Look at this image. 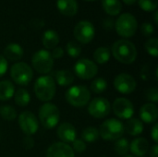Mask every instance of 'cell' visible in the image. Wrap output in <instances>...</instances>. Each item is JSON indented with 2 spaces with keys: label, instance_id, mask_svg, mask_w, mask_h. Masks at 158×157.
I'll return each instance as SVG.
<instances>
[{
  "label": "cell",
  "instance_id": "obj_29",
  "mask_svg": "<svg viewBox=\"0 0 158 157\" xmlns=\"http://www.w3.org/2000/svg\"><path fill=\"white\" fill-rule=\"evenodd\" d=\"M114 150L119 155H126L130 150L129 141L126 138H122V137L117 140L114 144Z\"/></svg>",
  "mask_w": 158,
  "mask_h": 157
},
{
  "label": "cell",
  "instance_id": "obj_46",
  "mask_svg": "<svg viewBox=\"0 0 158 157\" xmlns=\"http://www.w3.org/2000/svg\"><path fill=\"white\" fill-rule=\"evenodd\" d=\"M123 157H136V156H134V155H124Z\"/></svg>",
  "mask_w": 158,
  "mask_h": 157
},
{
  "label": "cell",
  "instance_id": "obj_43",
  "mask_svg": "<svg viewBox=\"0 0 158 157\" xmlns=\"http://www.w3.org/2000/svg\"><path fill=\"white\" fill-rule=\"evenodd\" d=\"M104 26H105L106 28H107V29H109V27L113 26V21H112V19H106Z\"/></svg>",
  "mask_w": 158,
  "mask_h": 157
},
{
  "label": "cell",
  "instance_id": "obj_25",
  "mask_svg": "<svg viewBox=\"0 0 158 157\" xmlns=\"http://www.w3.org/2000/svg\"><path fill=\"white\" fill-rule=\"evenodd\" d=\"M102 6L105 12L110 16H117L122 9L120 0H102Z\"/></svg>",
  "mask_w": 158,
  "mask_h": 157
},
{
  "label": "cell",
  "instance_id": "obj_17",
  "mask_svg": "<svg viewBox=\"0 0 158 157\" xmlns=\"http://www.w3.org/2000/svg\"><path fill=\"white\" fill-rule=\"evenodd\" d=\"M140 118L141 121H143L147 124H152L156 122L158 118V108L156 104L147 103L143 105L140 109Z\"/></svg>",
  "mask_w": 158,
  "mask_h": 157
},
{
  "label": "cell",
  "instance_id": "obj_24",
  "mask_svg": "<svg viewBox=\"0 0 158 157\" xmlns=\"http://www.w3.org/2000/svg\"><path fill=\"white\" fill-rule=\"evenodd\" d=\"M15 93V87L8 80L0 81V101H7L13 97Z\"/></svg>",
  "mask_w": 158,
  "mask_h": 157
},
{
  "label": "cell",
  "instance_id": "obj_41",
  "mask_svg": "<svg viewBox=\"0 0 158 157\" xmlns=\"http://www.w3.org/2000/svg\"><path fill=\"white\" fill-rule=\"evenodd\" d=\"M158 124L157 123H156L155 125H154V127L152 128V130H151V137H152V139L154 140V142L156 143L158 142Z\"/></svg>",
  "mask_w": 158,
  "mask_h": 157
},
{
  "label": "cell",
  "instance_id": "obj_7",
  "mask_svg": "<svg viewBox=\"0 0 158 157\" xmlns=\"http://www.w3.org/2000/svg\"><path fill=\"white\" fill-rule=\"evenodd\" d=\"M12 81L19 85H28L33 78V70L25 62H17L10 68Z\"/></svg>",
  "mask_w": 158,
  "mask_h": 157
},
{
  "label": "cell",
  "instance_id": "obj_16",
  "mask_svg": "<svg viewBox=\"0 0 158 157\" xmlns=\"http://www.w3.org/2000/svg\"><path fill=\"white\" fill-rule=\"evenodd\" d=\"M56 134L60 141L65 143L74 142L77 137V131L75 127L69 122H64L60 124L57 128Z\"/></svg>",
  "mask_w": 158,
  "mask_h": 157
},
{
  "label": "cell",
  "instance_id": "obj_36",
  "mask_svg": "<svg viewBox=\"0 0 158 157\" xmlns=\"http://www.w3.org/2000/svg\"><path fill=\"white\" fill-rule=\"evenodd\" d=\"M86 143L81 140V139H76L74 142H72V150L74 151V153H83L86 150Z\"/></svg>",
  "mask_w": 158,
  "mask_h": 157
},
{
  "label": "cell",
  "instance_id": "obj_38",
  "mask_svg": "<svg viewBox=\"0 0 158 157\" xmlns=\"http://www.w3.org/2000/svg\"><path fill=\"white\" fill-rule=\"evenodd\" d=\"M7 68H8L7 60L3 56L0 55V78L3 77L6 74V72L7 70Z\"/></svg>",
  "mask_w": 158,
  "mask_h": 157
},
{
  "label": "cell",
  "instance_id": "obj_33",
  "mask_svg": "<svg viewBox=\"0 0 158 157\" xmlns=\"http://www.w3.org/2000/svg\"><path fill=\"white\" fill-rule=\"evenodd\" d=\"M145 50L147 53L154 56L156 57L158 56V39L157 38H149L145 43H144Z\"/></svg>",
  "mask_w": 158,
  "mask_h": 157
},
{
  "label": "cell",
  "instance_id": "obj_44",
  "mask_svg": "<svg viewBox=\"0 0 158 157\" xmlns=\"http://www.w3.org/2000/svg\"><path fill=\"white\" fill-rule=\"evenodd\" d=\"M126 5H128V6H132V5H134L138 0H122Z\"/></svg>",
  "mask_w": 158,
  "mask_h": 157
},
{
  "label": "cell",
  "instance_id": "obj_1",
  "mask_svg": "<svg viewBox=\"0 0 158 157\" xmlns=\"http://www.w3.org/2000/svg\"><path fill=\"white\" fill-rule=\"evenodd\" d=\"M111 51L114 57L123 64H131L137 58L136 46L129 40H118L113 43Z\"/></svg>",
  "mask_w": 158,
  "mask_h": 157
},
{
  "label": "cell",
  "instance_id": "obj_28",
  "mask_svg": "<svg viewBox=\"0 0 158 157\" xmlns=\"http://www.w3.org/2000/svg\"><path fill=\"white\" fill-rule=\"evenodd\" d=\"M99 137H100L99 131L94 127H87L81 132V140L84 143H95L98 141Z\"/></svg>",
  "mask_w": 158,
  "mask_h": 157
},
{
  "label": "cell",
  "instance_id": "obj_14",
  "mask_svg": "<svg viewBox=\"0 0 158 157\" xmlns=\"http://www.w3.org/2000/svg\"><path fill=\"white\" fill-rule=\"evenodd\" d=\"M114 114L120 119H130L134 114L133 104L127 98H118L112 105Z\"/></svg>",
  "mask_w": 158,
  "mask_h": 157
},
{
  "label": "cell",
  "instance_id": "obj_34",
  "mask_svg": "<svg viewBox=\"0 0 158 157\" xmlns=\"http://www.w3.org/2000/svg\"><path fill=\"white\" fill-rule=\"evenodd\" d=\"M140 7L146 12H154L157 9L158 0H138Z\"/></svg>",
  "mask_w": 158,
  "mask_h": 157
},
{
  "label": "cell",
  "instance_id": "obj_5",
  "mask_svg": "<svg viewBox=\"0 0 158 157\" xmlns=\"http://www.w3.org/2000/svg\"><path fill=\"white\" fill-rule=\"evenodd\" d=\"M67 102L74 107H83L91 100V91L83 85L70 87L65 94Z\"/></svg>",
  "mask_w": 158,
  "mask_h": 157
},
{
  "label": "cell",
  "instance_id": "obj_47",
  "mask_svg": "<svg viewBox=\"0 0 158 157\" xmlns=\"http://www.w3.org/2000/svg\"><path fill=\"white\" fill-rule=\"evenodd\" d=\"M85 1H89L90 2V1H95V0H85Z\"/></svg>",
  "mask_w": 158,
  "mask_h": 157
},
{
  "label": "cell",
  "instance_id": "obj_32",
  "mask_svg": "<svg viewBox=\"0 0 158 157\" xmlns=\"http://www.w3.org/2000/svg\"><path fill=\"white\" fill-rule=\"evenodd\" d=\"M66 50H67V53L69 56L76 58L81 53V46L80 45L79 43H77L75 41H70L67 43Z\"/></svg>",
  "mask_w": 158,
  "mask_h": 157
},
{
  "label": "cell",
  "instance_id": "obj_26",
  "mask_svg": "<svg viewBox=\"0 0 158 157\" xmlns=\"http://www.w3.org/2000/svg\"><path fill=\"white\" fill-rule=\"evenodd\" d=\"M111 56L110 49L106 46H101L98 47L94 52V60L97 64H106L109 61Z\"/></svg>",
  "mask_w": 158,
  "mask_h": 157
},
{
  "label": "cell",
  "instance_id": "obj_35",
  "mask_svg": "<svg viewBox=\"0 0 158 157\" xmlns=\"http://www.w3.org/2000/svg\"><path fill=\"white\" fill-rule=\"evenodd\" d=\"M145 97L148 101L152 102L153 104L157 103L158 101V91L157 88L152 87L146 90L145 92Z\"/></svg>",
  "mask_w": 158,
  "mask_h": 157
},
{
  "label": "cell",
  "instance_id": "obj_30",
  "mask_svg": "<svg viewBox=\"0 0 158 157\" xmlns=\"http://www.w3.org/2000/svg\"><path fill=\"white\" fill-rule=\"evenodd\" d=\"M0 116L6 121H13L17 118V111L13 106L2 105L0 106Z\"/></svg>",
  "mask_w": 158,
  "mask_h": 157
},
{
  "label": "cell",
  "instance_id": "obj_11",
  "mask_svg": "<svg viewBox=\"0 0 158 157\" xmlns=\"http://www.w3.org/2000/svg\"><path fill=\"white\" fill-rule=\"evenodd\" d=\"M111 111L110 102L104 97H95L88 104V113L94 118H104Z\"/></svg>",
  "mask_w": 158,
  "mask_h": 157
},
{
  "label": "cell",
  "instance_id": "obj_31",
  "mask_svg": "<svg viewBox=\"0 0 158 157\" xmlns=\"http://www.w3.org/2000/svg\"><path fill=\"white\" fill-rule=\"evenodd\" d=\"M91 91L94 93H101L107 88V81L103 78H97L91 83Z\"/></svg>",
  "mask_w": 158,
  "mask_h": 157
},
{
  "label": "cell",
  "instance_id": "obj_21",
  "mask_svg": "<svg viewBox=\"0 0 158 157\" xmlns=\"http://www.w3.org/2000/svg\"><path fill=\"white\" fill-rule=\"evenodd\" d=\"M54 81L60 86H69L74 81V74L67 69L56 70L53 73Z\"/></svg>",
  "mask_w": 158,
  "mask_h": 157
},
{
  "label": "cell",
  "instance_id": "obj_23",
  "mask_svg": "<svg viewBox=\"0 0 158 157\" xmlns=\"http://www.w3.org/2000/svg\"><path fill=\"white\" fill-rule=\"evenodd\" d=\"M125 130L127 131L128 134L131 136H139L143 133V121H141L138 118H130L126 125H124Z\"/></svg>",
  "mask_w": 158,
  "mask_h": 157
},
{
  "label": "cell",
  "instance_id": "obj_4",
  "mask_svg": "<svg viewBox=\"0 0 158 157\" xmlns=\"http://www.w3.org/2000/svg\"><path fill=\"white\" fill-rule=\"evenodd\" d=\"M100 137L105 141H117L122 137L125 132L124 124L116 118H109L105 120L99 130Z\"/></svg>",
  "mask_w": 158,
  "mask_h": 157
},
{
  "label": "cell",
  "instance_id": "obj_42",
  "mask_svg": "<svg viewBox=\"0 0 158 157\" xmlns=\"http://www.w3.org/2000/svg\"><path fill=\"white\" fill-rule=\"evenodd\" d=\"M150 157H158V146L155 144L150 150Z\"/></svg>",
  "mask_w": 158,
  "mask_h": 157
},
{
  "label": "cell",
  "instance_id": "obj_15",
  "mask_svg": "<svg viewBox=\"0 0 158 157\" xmlns=\"http://www.w3.org/2000/svg\"><path fill=\"white\" fill-rule=\"evenodd\" d=\"M46 157H75V153L68 143L58 142L48 147Z\"/></svg>",
  "mask_w": 158,
  "mask_h": 157
},
{
  "label": "cell",
  "instance_id": "obj_2",
  "mask_svg": "<svg viewBox=\"0 0 158 157\" xmlns=\"http://www.w3.org/2000/svg\"><path fill=\"white\" fill-rule=\"evenodd\" d=\"M34 93L38 100L48 103L56 95V82L52 76L39 77L34 82Z\"/></svg>",
  "mask_w": 158,
  "mask_h": 157
},
{
  "label": "cell",
  "instance_id": "obj_8",
  "mask_svg": "<svg viewBox=\"0 0 158 157\" xmlns=\"http://www.w3.org/2000/svg\"><path fill=\"white\" fill-rule=\"evenodd\" d=\"M31 65L38 73L47 74L54 67V58L49 51L40 49L33 54L31 57Z\"/></svg>",
  "mask_w": 158,
  "mask_h": 157
},
{
  "label": "cell",
  "instance_id": "obj_20",
  "mask_svg": "<svg viewBox=\"0 0 158 157\" xmlns=\"http://www.w3.org/2000/svg\"><path fill=\"white\" fill-rule=\"evenodd\" d=\"M149 149V143L145 138H137L130 144V150L134 156H143Z\"/></svg>",
  "mask_w": 158,
  "mask_h": 157
},
{
  "label": "cell",
  "instance_id": "obj_45",
  "mask_svg": "<svg viewBox=\"0 0 158 157\" xmlns=\"http://www.w3.org/2000/svg\"><path fill=\"white\" fill-rule=\"evenodd\" d=\"M158 11L157 10H156V11H154V20H155V22H156V24H158Z\"/></svg>",
  "mask_w": 158,
  "mask_h": 157
},
{
  "label": "cell",
  "instance_id": "obj_10",
  "mask_svg": "<svg viewBox=\"0 0 158 157\" xmlns=\"http://www.w3.org/2000/svg\"><path fill=\"white\" fill-rule=\"evenodd\" d=\"M73 34L79 43L87 44L94 40L95 34V29L91 21L81 20L76 24L73 31Z\"/></svg>",
  "mask_w": 158,
  "mask_h": 157
},
{
  "label": "cell",
  "instance_id": "obj_6",
  "mask_svg": "<svg viewBox=\"0 0 158 157\" xmlns=\"http://www.w3.org/2000/svg\"><path fill=\"white\" fill-rule=\"evenodd\" d=\"M115 29L119 36L124 38H131L137 31V19L131 13H123L117 19L115 22Z\"/></svg>",
  "mask_w": 158,
  "mask_h": 157
},
{
  "label": "cell",
  "instance_id": "obj_18",
  "mask_svg": "<svg viewBox=\"0 0 158 157\" xmlns=\"http://www.w3.org/2000/svg\"><path fill=\"white\" fill-rule=\"evenodd\" d=\"M56 6L58 11L67 17H73L78 12L77 0H56Z\"/></svg>",
  "mask_w": 158,
  "mask_h": 157
},
{
  "label": "cell",
  "instance_id": "obj_37",
  "mask_svg": "<svg viewBox=\"0 0 158 157\" xmlns=\"http://www.w3.org/2000/svg\"><path fill=\"white\" fill-rule=\"evenodd\" d=\"M155 31V27L149 22H144L141 25V32L145 37H150Z\"/></svg>",
  "mask_w": 158,
  "mask_h": 157
},
{
  "label": "cell",
  "instance_id": "obj_9",
  "mask_svg": "<svg viewBox=\"0 0 158 157\" xmlns=\"http://www.w3.org/2000/svg\"><path fill=\"white\" fill-rule=\"evenodd\" d=\"M74 72L81 80H91L98 73V67L95 62L89 58H81L74 65Z\"/></svg>",
  "mask_w": 158,
  "mask_h": 157
},
{
  "label": "cell",
  "instance_id": "obj_22",
  "mask_svg": "<svg viewBox=\"0 0 158 157\" xmlns=\"http://www.w3.org/2000/svg\"><path fill=\"white\" fill-rule=\"evenodd\" d=\"M42 43L46 49H54L59 43L58 33L54 30H47L44 32Z\"/></svg>",
  "mask_w": 158,
  "mask_h": 157
},
{
  "label": "cell",
  "instance_id": "obj_19",
  "mask_svg": "<svg viewBox=\"0 0 158 157\" xmlns=\"http://www.w3.org/2000/svg\"><path fill=\"white\" fill-rule=\"evenodd\" d=\"M24 54L23 48L16 43L7 44L4 49V57L9 61H18L22 58Z\"/></svg>",
  "mask_w": 158,
  "mask_h": 157
},
{
  "label": "cell",
  "instance_id": "obj_13",
  "mask_svg": "<svg viewBox=\"0 0 158 157\" xmlns=\"http://www.w3.org/2000/svg\"><path fill=\"white\" fill-rule=\"evenodd\" d=\"M114 87L118 93L129 94L135 91L137 82L131 75L128 73H120L114 80Z\"/></svg>",
  "mask_w": 158,
  "mask_h": 157
},
{
  "label": "cell",
  "instance_id": "obj_40",
  "mask_svg": "<svg viewBox=\"0 0 158 157\" xmlns=\"http://www.w3.org/2000/svg\"><path fill=\"white\" fill-rule=\"evenodd\" d=\"M23 146L27 150H30V149L33 148V146H34V141H33V139L31 136H26L23 139Z\"/></svg>",
  "mask_w": 158,
  "mask_h": 157
},
{
  "label": "cell",
  "instance_id": "obj_27",
  "mask_svg": "<svg viewBox=\"0 0 158 157\" xmlns=\"http://www.w3.org/2000/svg\"><path fill=\"white\" fill-rule=\"evenodd\" d=\"M14 101H15V104L20 107H24V106H27L31 101V95L29 93V92L23 88H20V89H18L14 95Z\"/></svg>",
  "mask_w": 158,
  "mask_h": 157
},
{
  "label": "cell",
  "instance_id": "obj_3",
  "mask_svg": "<svg viewBox=\"0 0 158 157\" xmlns=\"http://www.w3.org/2000/svg\"><path fill=\"white\" fill-rule=\"evenodd\" d=\"M38 117V121H40L44 128L52 130L57 126L60 120V112L56 105L52 103H44L39 108Z\"/></svg>",
  "mask_w": 158,
  "mask_h": 157
},
{
  "label": "cell",
  "instance_id": "obj_39",
  "mask_svg": "<svg viewBox=\"0 0 158 157\" xmlns=\"http://www.w3.org/2000/svg\"><path fill=\"white\" fill-rule=\"evenodd\" d=\"M51 56L53 58H56V59H59L61 58L63 56H64V49L60 46H56L53 49L52 53H51Z\"/></svg>",
  "mask_w": 158,
  "mask_h": 157
},
{
  "label": "cell",
  "instance_id": "obj_12",
  "mask_svg": "<svg viewBox=\"0 0 158 157\" xmlns=\"http://www.w3.org/2000/svg\"><path fill=\"white\" fill-rule=\"evenodd\" d=\"M19 126L26 136H32L38 131L39 121L35 115L30 111H24L19 114L18 118Z\"/></svg>",
  "mask_w": 158,
  "mask_h": 157
}]
</instances>
